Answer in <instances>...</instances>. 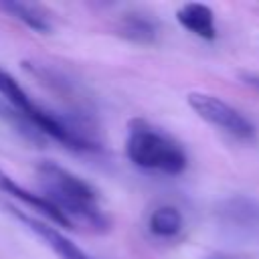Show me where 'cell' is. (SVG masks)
Returning <instances> with one entry per match:
<instances>
[{
    "label": "cell",
    "mask_w": 259,
    "mask_h": 259,
    "mask_svg": "<svg viewBox=\"0 0 259 259\" xmlns=\"http://www.w3.org/2000/svg\"><path fill=\"white\" fill-rule=\"evenodd\" d=\"M38 176L45 188L42 196L51 200L71 225L81 221L95 231L107 229V219L97 206V192L89 182L49 160L38 166Z\"/></svg>",
    "instance_id": "cell-1"
},
{
    "label": "cell",
    "mask_w": 259,
    "mask_h": 259,
    "mask_svg": "<svg viewBox=\"0 0 259 259\" xmlns=\"http://www.w3.org/2000/svg\"><path fill=\"white\" fill-rule=\"evenodd\" d=\"M125 154L138 168L164 174H180L188 164L182 146L142 117H134L127 123Z\"/></svg>",
    "instance_id": "cell-2"
},
{
    "label": "cell",
    "mask_w": 259,
    "mask_h": 259,
    "mask_svg": "<svg viewBox=\"0 0 259 259\" xmlns=\"http://www.w3.org/2000/svg\"><path fill=\"white\" fill-rule=\"evenodd\" d=\"M188 105L196 111L198 117H202L206 123L221 127L229 136L243 140V142H253L257 138L255 125L235 107H231L227 101H223L217 95L202 93V91H192L186 95Z\"/></svg>",
    "instance_id": "cell-3"
},
{
    "label": "cell",
    "mask_w": 259,
    "mask_h": 259,
    "mask_svg": "<svg viewBox=\"0 0 259 259\" xmlns=\"http://www.w3.org/2000/svg\"><path fill=\"white\" fill-rule=\"evenodd\" d=\"M6 210H10L26 229H30L36 237H40V239L47 243V247H49L59 259H91L85 251H81L73 241H69L65 235H61L55 227H51V225H47V223H40L38 219H32V217L24 214L22 210H18V208H14V206H8V204H6Z\"/></svg>",
    "instance_id": "cell-4"
},
{
    "label": "cell",
    "mask_w": 259,
    "mask_h": 259,
    "mask_svg": "<svg viewBox=\"0 0 259 259\" xmlns=\"http://www.w3.org/2000/svg\"><path fill=\"white\" fill-rule=\"evenodd\" d=\"M219 217L229 229L237 231V235H245L247 239L253 237L255 231H259V206L249 198L227 200L221 206Z\"/></svg>",
    "instance_id": "cell-5"
},
{
    "label": "cell",
    "mask_w": 259,
    "mask_h": 259,
    "mask_svg": "<svg viewBox=\"0 0 259 259\" xmlns=\"http://www.w3.org/2000/svg\"><path fill=\"white\" fill-rule=\"evenodd\" d=\"M0 190L4 192V194H8V196H14V198H18L20 202H26L28 206H32L34 210H40L49 221H53L55 225H59V227H65V229H71L73 225L69 223V219L51 202V200H47L42 194H34V192H30V190H26V188H22L18 182H14L6 172H2L0 170Z\"/></svg>",
    "instance_id": "cell-6"
},
{
    "label": "cell",
    "mask_w": 259,
    "mask_h": 259,
    "mask_svg": "<svg viewBox=\"0 0 259 259\" xmlns=\"http://www.w3.org/2000/svg\"><path fill=\"white\" fill-rule=\"evenodd\" d=\"M176 20L182 28L192 32L198 38L214 40L217 26H214V12L208 4L202 2H188L176 10Z\"/></svg>",
    "instance_id": "cell-7"
},
{
    "label": "cell",
    "mask_w": 259,
    "mask_h": 259,
    "mask_svg": "<svg viewBox=\"0 0 259 259\" xmlns=\"http://www.w3.org/2000/svg\"><path fill=\"white\" fill-rule=\"evenodd\" d=\"M0 95H2V99L6 101V103H10L14 109H18L30 123L38 117V113L42 111V107L40 105H36L32 99H30V95L22 89V85L10 75V73H6L2 67H0ZM34 125V123H32Z\"/></svg>",
    "instance_id": "cell-8"
},
{
    "label": "cell",
    "mask_w": 259,
    "mask_h": 259,
    "mask_svg": "<svg viewBox=\"0 0 259 259\" xmlns=\"http://www.w3.org/2000/svg\"><path fill=\"white\" fill-rule=\"evenodd\" d=\"M148 229L160 239H172L182 231V214L172 204H160L152 210L148 219Z\"/></svg>",
    "instance_id": "cell-9"
},
{
    "label": "cell",
    "mask_w": 259,
    "mask_h": 259,
    "mask_svg": "<svg viewBox=\"0 0 259 259\" xmlns=\"http://www.w3.org/2000/svg\"><path fill=\"white\" fill-rule=\"evenodd\" d=\"M0 10L6 12V14H12L16 20L24 22L28 28H32L36 32H49L51 30V24H49L47 16L34 4H26V2H0Z\"/></svg>",
    "instance_id": "cell-10"
},
{
    "label": "cell",
    "mask_w": 259,
    "mask_h": 259,
    "mask_svg": "<svg viewBox=\"0 0 259 259\" xmlns=\"http://www.w3.org/2000/svg\"><path fill=\"white\" fill-rule=\"evenodd\" d=\"M119 30H121L119 34H123L125 38L134 40V42H154L156 34H158L156 24L142 14H127L121 20Z\"/></svg>",
    "instance_id": "cell-11"
},
{
    "label": "cell",
    "mask_w": 259,
    "mask_h": 259,
    "mask_svg": "<svg viewBox=\"0 0 259 259\" xmlns=\"http://www.w3.org/2000/svg\"><path fill=\"white\" fill-rule=\"evenodd\" d=\"M0 119L4 121V123H8V125H12L18 134H22L26 140H30V142H38V140H42V134L18 111V109H14L10 103H6L2 97H0Z\"/></svg>",
    "instance_id": "cell-12"
},
{
    "label": "cell",
    "mask_w": 259,
    "mask_h": 259,
    "mask_svg": "<svg viewBox=\"0 0 259 259\" xmlns=\"http://www.w3.org/2000/svg\"><path fill=\"white\" fill-rule=\"evenodd\" d=\"M241 79L249 85V87H253L255 91H259V75H249V73H243L241 75Z\"/></svg>",
    "instance_id": "cell-13"
}]
</instances>
